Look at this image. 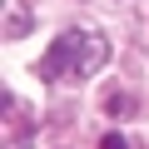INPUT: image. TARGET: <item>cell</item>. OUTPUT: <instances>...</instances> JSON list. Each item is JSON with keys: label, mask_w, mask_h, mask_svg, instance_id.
<instances>
[{"label": "cell", "mask_w": 149, "mask_h": 149, "mask_svg": "<svg viewBox=\"0 0 149 149\" xmlns=\"http://www.w3.org/2000/svg\"><path fill=\"white\" fill-rule=\"evenodd\" d=\"M104 149H129V144H124V134H104Z\"/></svg>", "instance_id": "cell-3"}, {"label": "cell", "mask_w": 149, "mask_h": 149, "mask_svg": "<svg viewBox=\"0 0 149 149\" xmlns=\"http://www.w3.org/2000/svg\"><path fill=\"white\" fill-rule=\"evenodd\" d=\"M109 109H114V114H129V109H134V104H129V100H124V95H109Z\"/></svg>", "instance_id": "cell-2"}, {"label": "cell", "mask_w": 149, "mask_h": 149, "mask_svg": "<svg viewBox=\"0 0 149 149\" xmlns=\"http://www.w3.org/2000/svg\"><path fill=\"white\" fill-rule=\"evenodd\" d=\"M109 60V45H104V35L100 30H65L50 50H45V60H40V74L45 80H85V74H95L100 65Z\"/></svg>", "instance_id": "cell-1"}]
</instances>
